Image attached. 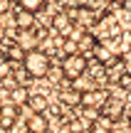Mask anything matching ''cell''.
Returning a JSON list of instances; mask_svg holds the SVG:
<instances>
[{
	"instance_id": "1",
	"label": "cell",
	"mask_w": 131,
	"mask_h": 133,
	"mask_svg": "<svg viewBox=\"0 0 131 133\" xmlns=\"http://www.w3.org/2000/svg\"><path fill=\"white\" fill-rule=\"evenodd\" d=\"M25 71H27L32 79H42V76H47L49 71H52V62H49V57L42 52V49H30L27 54H25Z\"/></svg>"
},
{
	"instance_id": "2",
	"label": "cell",
	"mask_w": 131,
	"mask_h": 133,
	"mask_svg": "<svg viewBox=\"0 0 131 133\" xmlns=\"http://www.w3.org/2000/svg\"><path fill=\"white\" fill-rule=\"evenodd\" d=\"M62 69H64V76L67 79H79L87 71V57L84 54H69V57H64Z\"/></svg>"
},
{
	"instance_id": "3",
	"label": "cell",
	"mask_w": 131,
	"mask_h": 133,
	"mask_svg": "<svg viewBox=\"0 0 131 133\" xmlns=\"http://www.w3.org/2000/svg\"><path fill=\"white\" fill-rule=\"evenodd\" d=\"M74 25H77V22L69 17V12H67V10H64V12H57V15L52 17V27L57 30L59 35H64V37H69V35H72Z\"/></svg>"
},
{
	"instance_id": "4",
	"label": "cell",
	"mask_w": 131,
	"mask_h": 133,
	"mask_svg": "<svg viewBox=\"0 0 131 133\" xmlns=\"http://www.w3.org/2000/svg\"><path fill=\"white\" fill-rule=\"evenodd\" d=\"M27 131H30V133H45V131H49L47 116H45V114H30V118H27Z\"/></svg>"
},
{
	"instance_id": "5",
	"label": "cell",
	"mask_w": 131,
	"mask_h": 133,
	"mask_svg": "<svg viewBox=\"0 0 131 133\" xmlns=\"http://www.w3.org/2000/svg\"><path fill=\"white\" fill-rule=\"evenodd\" d=\"M13 22L17 25V30H30V27L35 25V12H30V10L20 8L17 12L13 15Z\"/></svg>"
},
{
	"instance_id": "6",
	"label": "cell",
	"mask_w": 131,
	"mask_h": 133,
	"mask_svg": "<svg viewBox=\"0 0 131 133\" xmlns=\"http://www.w3.org/2000/svg\"><path fill=\"white\" fill-rule=\"evenodd\" d=\"M17 5L20 8H25V10H30V12H42L45 10V5H47V0H17Z\"/></svg>"
},
{
	"instance_id": "7",
	"label": "cell",
	"mask_w": 131,
	"mask_h": 133,
	"mask_svg": "<svg viewBox=\"0 0 131 133\" xmlns=\"http://www.w3.org/2000/svg\"><path fill=\"white\" fill-rule=\"evenodd\" d=\"M27 106L35 111V114H42V111L47 109V99H45L42 94H32V96H30V101H27Z\"/></svg>"
},
{
	"instance_id": "8",
	"label": "cell",
	"mask_w": 131,
	"mask_h": 133,
	"mask_svg": "<svg viewBox=\"0 0 131 133\" xmlns=\"http://www.w3.org/2000/svg\"><path fill=\"white\" fill-rule=\"evenodd\" d=\"M94 52V57H97V62L99 64H109V62H114V57H111V52H109L104 44H97V47L92 49Z\"/></svg>"
},
{
	"instance_id": "9",
	"label": "cell",
	"mask_w": 131,
	"mask_h": 133,
	"mask_svg": "<svg viewBox=\"0 0 131 133\" xmlns=\"http://www.w3.org/2000/svg\"><path fill=\"white\" fill-rule=\"evenodd\" d=\"M119 109H121V106H119L116 101H107V104L102 106V114L107 116V118H111V121H116V118H119Z\"/></svg>"
},
{
	"instance_id": "10",
	"label": "cell",
	"mask_w": 131,
	"mask_h": 133,
	"mask_svg": "<svg viewBox=\"0 0 131 133\" xmlns=\"http://www.w3.org/2000/svg\"><path fill=\"white\" fill-rule=\"evenodd\" d=\"M62 101L64 104H82V94L79 91H74V89H69V91H62Z\"/></svg>"
},
{
	"instance_id": "11",
	"label": "cell",
	"mask_w": 131,
	"mask_h": 133,
	"mask_svg": "<svg viewBox=\"0 0 131 133\" xmlns=\"http://www.w3.org/2000/svg\"><path fill=\"white\" fill-rule=\"evenodd\" d=\"M30 96H32V94H27V89H25V86H17V89L13 91V101H15V104H27Z\"/></svg>"
},
{
	"instance_id": "12",
	"label": "cell",
	"mask_w": 131,
	"mask_h": 133,
	"mask_svg": "<svg viewBox=\"0 0 131 133\" xmlns=\"http://www.w3.org/2000/svg\"><path fill=\"white\" fill-rule=\"evenodd\" d=\"M13 121H15V109L5 104V106H3V128H8Z\"/></svg>"
},
{
	"instance_id": "13",
	"label": "cell",
	"mask_w": 131,
	"mask_h": 133,
	"mask_svg": "<svg viewBox=\"0 0 131 133\" xmlns=\"http://www.w3.org/2000/svg\"><path fill=\"white\" fill-rule=\"evenodd\" d=\"M97 44H99V42L92 37V35H84V37L79 39V49H82V52H84V49H94Z\"/></svg>"
},
{
	"instance_id": "14",
	"label": "cell",
	"mask_w": 131,
	"mask_h": 133,
	"mask_svg": "<svg viewBox=\"0 0 131 133\" xmlns=\"http://www.w3.org/2000/svg\"><path fill=\"white\" fill-rule=\"evenodd\" d=\"M62 49H64V54H67V57H69V54H79V52H82V49H79V42H74V39H67Z\"/></svg>"
},
{
	"instance_id": "15",
	"label": "cell",
	"mask_w": 131,
	"mask_h": 133,
	"mask_svg": "<svg viewBox=\"0 0 131 133\" xmlns=\"http://www.w3.org/2000/svg\"><path fill=\"white\" fill-rule=\"evenodd\" d=\"M15 79L20 81V86H25V84H27L30 79H32V76H30L27 71H25V66H22V69H17V71H15Z\"/></svg>"
},
{
	"instance_id": "16",
	"label": "cell",
	"mask_w": 131,
	"mask_h": 133,
	"mask_svg": "<svg viewBox=\"0 0 131 133\" xmlns=\"http://www.w3.org/2000/svg\"><path fill=\"white\" fill-rule=\"evenodd\" d=\"M13 71V66H10V62H8V57H3V64H0V76L3 79H8V74Z\"/></svg>"
},
{
	"instance_id": "17",
	"label": "cell",
	"mask_w": 131,
	"mask_h": 133,
	"mask_svg": "<svg viewBox=\"0 0 131 133\" xmlns=\"http://www.w3.org/2000/svg\"><path fill=\"white\" fill-rule=\"evenodd\" d=\"M79 3H82L84 8H89V10H97V8L104 5V0H79Z\"/></svg>"
},
{
	"instance_id": "18",
	"label": "cell",
	"mask_w": 131,
	"mask_h": 133,
	"mask_svg": "<svg viewBox=\"0 0 131 133\" xmlns=\"http://www.w3.org/2000/svg\"><path fill=\"white\" fill-rule=\"evenodd\" d=\"M84 128H87V126H84L82 121H72V123H69V131H74V133H82Z\"/></svg>"
},
{
	"instance_id": "19",
	"label": "cell",
	"mask_w": 131,
	"mask_h": 133,
	"mask_svg": "<svg viewBox=\"0 0 131 133\" xmlns=\"http://www.w3.org/2000/svg\"><path fill=\"white\" fill-rule=\"evenodd\" d=\"M119 84H121L124 89H131V74H124L121 79H119Z\"/></svg>"
},
{
	"instance_id": "20",
	"label": "cell",
	"mask_w": 131,
	"mask_h": 133,
	"mask_svg": "<svg viewBox=\"0 0 131 133\" xmlns=\"http://www.w3.org/2000/svg\"><path fill=\"white\" fill-rule=\"evenodd\" d=\"M121 8H124V10H126V12H129V15H131V0H124V3H121Z\"/></svg>"
},
{
	"instance_id": "21",
	"label": "cell",
	"mask_w": 131,
	"mask_h": 133,
	"mask_svg": "<svg viewBox=\"0 0 131 133\" xmlns=\"http://www.w3.org/2000/svg\"><path fill=\"white\" fill-rule=\"evenodd\" d=\"M8 5H10L8 0H3V3H0V10H3V12H8Z\"/></svg>"
},
{
	"instance_id": "22",
	"label": "cell",
	"mask_w": 131,
	"mask_h": 133,
	"mask_svg": "<svg viewBox=\"0 0 131 133\" xmlns=\"http://www.w3.org/2000/svg\"><path fill=\"white\" fill-rule=\"evenodd\" d=\"M114 3H116V5H121V3H124V0H114Z\"/></svg>"
},
{
	"instance_id": "23",
	"label": "cell",
	"mask_w": 131,
	"mask_h": 133,
	"mask_svg": "<svg viewBox=\"0 0 131 133\" xmlns=\"http://www.w3.org/2000/svg\"><path fill=\"white\" fill-rule=\"evenodd\" d=\"M45 133H49V131H45Z\"/></svg>"
}]
</instances>
